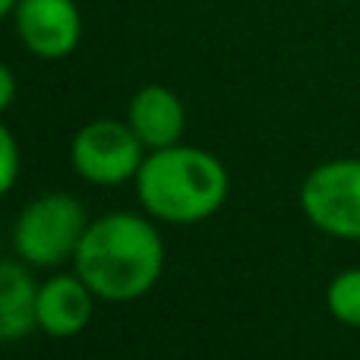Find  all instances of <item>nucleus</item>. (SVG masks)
Segmentation results:
<instances>
[{"instance_id":"nucleus-8","label":"nucleus","mask_w":360,"mask_h":360,"mask_svg":"<svg viewBox=\"0 0 360 360\" xmlns=\"http://www.w3.org/2000/svg\"><path fill=\"white\" fill-rule=\"evenodd\" d=\"M184 105L171 89L143 86L130 101V127L146 149H168L177 146L184 133Z\"/></svg>"},{"instance_id":"nucleus-9","label":"nucleus","mask_w":360,"mask_h":360,"mask_svg":"<svg viewBox=\"0 0 360 360\" xmlns=\"http://www.w3.org/2000/svg\"><path fill=\"white\" fill-rule=\"evenodd\" d=\"M38 285L16 262H0V342H16L38 326Z\"/></svg>"},{"instance_id":"nucleus-11","label":"nucleus","mask_w":360,"mask_h":360,"mask_svg":"<svg viewBox=\"0 0 360 360\" xmlns=\"http://www.w3.org/2000/svg\"><path fill=\"white\" fill-rule=\"evenodd\" d=\"M19 177V149H16V139L13 133L0 124V196L13 190Z\"/></svg>"},{"instance_id":"nucleus-1","label":"nucleus","mask_w":360,"mask_h":360,"mask_svg":"<svg viewBox=\"0 0 360 360\" xmlns=\"http://www.w3.org/2000/svg\"><path fill=\"white\" fill-rule=\"evenodd\" d=\"M73 259L95 297L124 304L149 294L162 278L165 243L143 215L111 212L86 228Z\"/></svg>"},{"instance_id":"nucleus-3","label":"nucleus","mask_w":360,"mask_h":360,"mask_svg":"<svg viewBox=\"0 0 360 360\" xmlns=\"http://www.w3.org/2000/svg\"><path fill=\"white\" fill-rule=\"evenodd\" d=\"M86 209L70 193H44L29 202L13 228L16 253L32 266H60L76 256L86 234Z\"/></svg>"},{"instance_id":"nucleus-7","label":"nucleus","mask_w":360,"mask_h":360,"mask_svg":"<svg viewBox=\"0 0 360 360\" xmlns=\"http://www.w3.org/2000/svg\"><path fill=\"white\" fill-rule=\"evenodd\" d=\"M92 288L79 275H54L44 285H38L35 316L38 329L54 338H70L82 332L92 319Z\"/></svg>"},{"instance_id":"nucleus-4","label":"nucleus","mask_w":360,"mask_h":360,"mask_svg":"<svg viewBox=\"0 0 360 360\" xmlns=\"http://www.w3.org/2000/svg\"><path fill=\"white\" fill-rule=\"evenodd\" d=\"M304 215L319 231L360 240V158L326 162L300 186Z\"/></svg>"},{"instance_id":"nucleus-12","label":"nucleus","mask_w":360,"mask_h":360,"mask_svg":"<svg viewBox=\"0 0 360 360\" xmlns=\"http://www.w3.org/2000/svg\"><path fill=\"white\" fill-rule=\"evenodd\" d=\"M13 98H16V76L6 63H0V111H6Z\"/></svg>"},{"instance_id":"nucleus-10","label":"nucleus","mask_w":360,"mask_h":360,"mask_svg":"<svg viewBox=\"0 0 360 360\" xmlns=\"http://www.w3.org/2000/svg\"><path fill=\"white\" fill-rule=\"evenodd\" d=\"M326 304L338 323L360 329V269H348V272L332 278L329 291H326Z\"/></svg>"},{"instance_id":"nucleus-13","label":"nucleus","mask_w":360,"mask_h":360,"mask_svg":"<svg viewBox=\"0 0 360 360\" xmlns=\"http://www.w3.org/2000/svg\"><path fill=\"white\" fill-rule=\"evenodd\" d=\"M16 4H19V0H0V19H4L6 13L16 10Z\"/></svg>"},{"instance_id":"nucleus-2","label":"nucleus","mask_w":360,"mask_h":360,"mask_svg":"<svg viewBox=\"0 0 360 360\" xmlns=\"http://www.w3.org/2000/svg\"><path fill=\"white\" fill-rule=\"evenodd\" d=\"M136 193L149 215L171 224H193L221 209L228 199V171L212 152L168 146L143 162Z\"/></svg>"},{"instance_id":"nucleus-5","label":"nucleus","mask_w":360,"mask_h":360,"mask_svg":"<svg viewBox=\"0 0 360 360\" xmlns=\"http://www.w3.org/2000/svg\"><path fill=\"white\" fill-rule=\"evenodd\" d=\"M143 139L133 133V127L117 120H95L76 133L70 146V158L79 177L89 184H124L136 177L143 168Z\"/></svg>"},{"instance_id":"nucleus-6","label":"nucleus","mask_w":360,"mask_h":360,"mask_svg":"<svg viewBox=\"0 0 360 360\" xmlns=\"http://www.w3.org/2000/svg\"><path fill=\"white\" fill-rule=\"evenodd\" d=\"M16 32L35 57L60 60L76 51L82 35V19L73 0H19Z\"/></svg>"}]
</instances>
